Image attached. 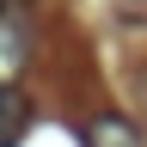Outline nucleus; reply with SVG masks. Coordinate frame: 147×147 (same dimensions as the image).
Instances as JSON below:
<instances>
[{
  "label": "nucleus",
  "instance_id": "obj_2",
  "mask_svg": "<svg viewBox=\"0 0 147 147\" xmlns=\"http://www.w3.org/2000/svg\"><path fill=\"white\" fill-rule=\"evenodd\" d=\"M86 141H92V147H147V141L135 135V123H123V117H98V123L86 129Z\"/></svg>",
  "mask_w": 147,
  "mask_h": 147
},
{
  "label": "nucleus",
  "instance_id": "obj_1",
  "mask_svg": "<svg viewBox=\"0 0 147 147\" xmlns=\"http://www.w3.org/2000/svg\"><path fill=\"white\" fill-rule=\"evenodd\" d=\"M25 129H31V98L12 92V86H0V147H18Z\"/></svg>",
  "mask_w": 147,
  "mask_h": 147
}]
</instances>
